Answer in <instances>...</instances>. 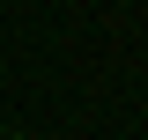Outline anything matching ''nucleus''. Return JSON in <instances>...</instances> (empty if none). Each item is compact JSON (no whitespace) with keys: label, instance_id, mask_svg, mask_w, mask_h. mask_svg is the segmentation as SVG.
I'll return each instance as SVG.
<instances>
[{"label":"nucleus","instance_id":"obj_1","mask_svg":"<svg viewBox=\"0 0 148 140\" xmlns=\"http://www.w3.org/2000/svg\"><path fill=\"white\" fill-rule=\"evenodd\" d=\"M8 140H15V133H8Z\"/></svg>","mask_w":148,"mask_h":140}]
</instances>
